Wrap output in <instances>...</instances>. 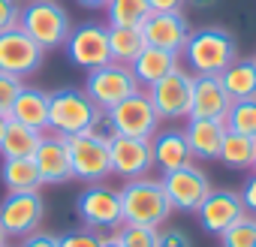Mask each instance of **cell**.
Listing matches in <instances>:
<instances>
[{"label": "cell", "instance_id": "1", "mask_svg": "<svg viewBox=\"0 0 256 247\" xmlns=\"http://www.w3.org/2000/svg\"><path fill=\"white\" fill-rule=\"evenodd\" d=\"M181 54L193 76H220L238 58V42L226 28H202L196 34L190 30Z\"/></svg>", "mask_w": 256, "mask_h": 247}, {"label": "cell", "instance_id": "2", "mask_svg": "<svg viewBox=\"0 0 256 247\" xmlns=\"http://www.w3.org/2000/svg\"><path fill=\"white\" fill-rule=\"evenodd\" d=\"M120 196V211H124V223L133 226H151L160 229L166 223V217L172 214V205L166 199V190L157 178H133L126 181L124 190H118Z\"/></svg>", "mask_w": 256, "mask_h": 247}, {"label": "cell", "instance_id": "3", "mask_svg": "<svg viewBox=\"0 0 256 247\" xmlns=\"http://www.w3.org/2000/svg\"><path fill=\"white\" fill-rule=\"evenodd\" d=\"M18 28L46 52L60 48L72 30L70 12L58 4V0H30L18 16Z\"/></svg>", "mask_w": 256, "mask_h": 247}, {"label": "cell", "instance_id": "4", "mask_svg": "<svg viewBox=\"0 0 256 247\" xmlns=\"http://www.w3.org/2000/svg\"><path fill=\"white\" fill-rule=\"evenodd\" d=\"M100 112L102 108H96L84 90H76V88L54 90L48 94V130L58 136L88 133L90 124L100 118Z\"/></svg>", "mask_w": 256, "mask_h": 247}, {"label": "cell", "instance_id": "5", "mask_svg": "<svg viewBox=\"0 0 256 247\" xmlns=\"http://www.w3.org/2000/svg\"><path fill=\"white\" fill-rule=\"evenodd\" d=\"M108 124L114 127L118 136H133V139H154L160 130V114L148 100V90H136L133 96L120 100L106 112Z\"/></svg>", "mask_w": 256, "mask_h": 247}, {"label": "cell", "instance_id": "6", "mask_svg": "<svg viewBox=\"0 0 256 247\" xmlns=\"http://www.w3.org/2000/svg\"><path fill=\"white\" fill-rule=\"evenodd\" d=\"M136 90H142V88H139L133 70L124 66V64H106L100 70H90L88 82H84V94L102 112H108L112 106H118L126 96H133Z\"/></svg>", "mask_w": 256, "mask_h": 247}, {"label": "cell", "instance_id": "7", "mask_svg": "<svg viewBox=\"0 0 256 247\" xmlns=\"http://www.w3.org/2000/svg\"><path fill=\"white\" fill-rule=\"evenodd\" d=\"M66 139V151H70V166H72V178L84 181V184H102V178L112 175V157H108V145L94 139L90 133H76V136H64Z\"/></svg>", "mask_w": 256, "mask_h": 247}, {"label": "cell", "instance_id": "8", "mask_svg": "<svg viewBox=\"0 0 256 247\" xmlns=\"http://www.w3.org/2000/svg\"><path fill=\"white\" fill-rule=\"evenodd\" d=\"M148 100L157 108L160 120H181L190 118V100H193V72L172 70L157 84L148 88Z\"/></svg>", "mask_w": 256, "mask_h": 247}, {"label": "cell", "instance_id": "9", "mask_svg": "<svg viewBox=\"0 0 256 247\" xmlns=\"http://www.w3.org/2000/svg\"><path fill=\"white\" fill-rule=\"evenodd\" d=\"M160 184L166 190V199H169L172 211H184V214H196V208L214 190L208 175L202 169H196V163H190L184 169H175V172H166L160 178Z\"/></svg>", "mask_w": 256, "mask_h": 247}, {"label": "cell", "instance_id": "10", "mask_svg": "<svg viewBox=\"0 0 256 247\" xmlns=\"http://www.w3.org/2000/svg\"><path fill=\"white\" fill-rule=\"evenodd\" d=\"M66 54L78 70H100L106 64H112V52H108V28L106 24H78L70 30L66 36Z\"/></svg>", "mask_w": 256, "mask_h": 247}, {"label": "cell", "instance_id": "11", "mask_svg": "<svg viewBox=\"0 0 256 247\" xmlns=\"http://www.w3.org/2000/svg\"><path fill=\"white\" fill-rule=\"evenodd\" d=\"M46 217V202L40 196V190H28V193H10L0 202V226L6 235L24 238L30 232L40 229Z\"/></svg>", "mask_w": 256, "mask_h": 247}, {"label": "cell", "instance_id": "12", "mask_svg": "<svg viewBox=\"0 0 256 247\" xmlns=\"http://www.w3.org/2000/svg\"><path fill=\"white\" fill-rule=\"evenodd\" d=\"M46 48L36 46L22 28H10L0 34V72H10V76H30L42 66Z\"/></svg>", "mask_w": 256, "mask_h": 247}, {"label": "cell", "instance_id": "13", "mask_svg": "<svg viewBox=\"0 0 256 247\" xmlns=\"http://www.w3.org/2000/svg\"><path fill=\"white\" fill-rule=\"evenodd\" d=\"M76 211L88 229H118L124 223L118 190L102 187V184H88V190L78 193Z\"/></svg>", "mask_w": 256, "mask_h": 247}, {"label": "cell", "instance_id": "14", "mask_svg": "<svg viewBox=\"0 0 256 247\" xmlns=\"http://www.w3.org/2000/svg\"><path fill=\"white\" fill-rule=\"evenodd\" d=\"M108 157H112V175H120L126 181L148 175L154 166V151L151 139H133V136H114L108 142Z\"/></svg>", "mask_w": 256, "mask_h": 247}, {"label": "cell", "instance_id": "15", "mask_svg": "<svg viewBox=\"0 0 256 247\" xmlns=\"http://www.w3.org/2000/svg\"><path fill=\"white\" fill-rule=\"evenodd\" d=\"M241 214H244V202H241V196L232 193V190H211V193L205 196V202L196 208V217H199L202 229H205L208 235H217V238H220Z\"/></svg>", "mask_w": 256, "mask_h": 247}, {"label": "cell", "instance_id": "16", "mask_svg": "<svg viewBox=\"0 0 256 247\" xmlns=\"http://www.w3.org/2000/svg\"><path fill=\"white\" fill-rule=\"evenodd\" d=\"M142 36L154 48H166V52L181 54V48L190 36V24L181 12H151L142 24Z\"/></svg>", "mask_w": 256, "mask_h": 247}, {"label": "cell", "instance_id": "17", "mask_svg": "<svg viewBox=\"0 0 256 247\" xmlns=\"http://www.w3.org/2000/svg\"><path fill=\"white\" fill-rule=\"evenodd\" d=\"M34 163L40 169V178L42 184H66L72 178V166H70V151H66V139L58 136V133H46L36 154H34Z\"/></svg>", "mask_w": 256, "mask_h": 247}, {"label": "cell", "instance_id": "18", "mask_svg": "<svg viewBox=\"0 0 256 247\" xmlns=\"http://www.w3.org/2000/svg\"><path fill=\"white\" fill-rule=\"evenodd\" d=\"M232 100L223 90L220 76H193V100H190V118H208L223 120Z\"/></svg>", "mask_w": 256, "mask_h": 247}, {"label": "cell", "instance_id": "19", "mask_svg": "<svg viewBox=\"0 0 256 247\" xmlns=\"http://www.w3.org/2000/svg\"><path fill=\"white\" fill-rule=\"evenodd\" d=\"M226 136V124L223 120H208V118H190L184 127V139L190 145L193 160H220V145Z\"/></svg>", "mask_w": 256, "mask_h": 247}, {"label": "cell", "instance_id": "20", "mask_svg": "<svg viewBox=\"0 0 256 247\" xmlns=\"http://www.w3.org/2000/svg\"><path fill=\"white\" fill-rule=\"evenodd\" d=\"M151 151H154V166L163 175L193 163V154H190V145L184 139V130H157L154 139H151Z\"/></svg>", "mask_w": 256, "mask_h": 247}, {"label": "cell", "instance_id": "21", "mask_svg": "<svg viewBox=\"0 0 256 247\" xmlns=\"http://www.w3.org/2000/svg\"><path fill=\"white\" fill-rule=\"evenodd\" d=\"M139 88H151L157 84L163 76H169L172 70H178V54L175 52H166V48H154V46H145L142 54L130 64Z\"/></svg>", "mask_w": 256, "mask_h": 247}, {"label": "cell", "instance_id": "22", "mask_svg": "<svg viewBox=\"0 0 256 247\" xmlns=\"http://www.w3.org/2000/svg\"><path fill=\"white\" fill-rule=\"evenodd\" d=\"M10 120H18L30 130L48 133V94L36 88H24L10 108Z\"/></svg>", "mask_w": 256, "mask_h": 247}, {"label": "cell", "instance_id": "23", "mask_svg": "<svg viewBox=\"0 0 256 247\" xmlns=\"http://www.w3.org/2000/svg\"><path fill=\"white\" fill-rule=\"evenodd\" d=\"M223 90L229 100H253L256 96V60L253 58H235L223 72H220Z\"/></svg>", "mask_w": 256, "mask_h": 247}, {"label": "cell", "instance_id": "24", "mask_svg": "<svg viewBox=\"0 0 256 247\" xmlns=\"http://www.w3.org/2000/svg\"><path fill=\"white\" fill-rule=\"evenodd\" d=\"M0 178H4V187L10 193H28V190H40L42 187V178H40V169H36L34 157L4 160V166H0Z\"/></svg>", "mask_w": 256, "mask_h": 247}, {"label": "cell", "instance_id": "25", "mask_svg": "<svg viewBox=\"0 0 256 247\" xmlns=\"http://www.w3.org/2000/svg\"><path fill=\"white\" fill-rule=\"evenodd\" d=\"M46 133L40 130H30L24 127V124L18 120H10V127L4 133V142H0V154H4V160H12V157H34L40 142H42Z\"/></svg>", "mask_w": 256, "mask_h": 247}, {"label": "cell", "instance_id": "26", "mask_svg": "<svg viewBox=\"0 0 256 247\" xmlns=\"http://www.w3.org/2000/svg\"><path fill=\"white\" fill-rule=\"evenodd\" d=\"M145 36L142 28H108V52H112V64H124L130 66L142 48H145Z\"/></svg>", "mask_w": 256, "mask_h": 247}, {"label": "cell", "instance_id": "27", "mask_svg": "<svg viewBox=\"0 0 256 247\" xmlns=\"http://www.w3.org/2000/svg\"><path fill=\"white\" fill-rule=\"evenodd\" d=\"M253 160H256V139L226 130L223 145H220V163L232 169H253Z\"/></svg>", "mask_w": 256, "mask_h": 247}, {"label": "cell", "instance_id": "28", "mask_svg": "<svg viewBox=\"0 0 256 247\" xmlns=\"http://www.w3.org/2000/svg\"><path fill=\"white\" fill-rule=\"evenodd\" d=\"M148 16V0H108L106 28H142Z\"/></svg>", "mask_w": 256, "mask_h": 247}, {"label": "cell", "instance_id": "29", "mask_svg": "<svg viewBox=\"0 0 256 247\" xmlns=\"http://www.w3.org/2000/svg\"><path fill=\"white\" fill-rule=\"evenodd\" d=\"M223 124H226V130H232V133L256 139V96L253 100H235L229 106Z\"/></svg>", "mask_w": 256, "mask_h": 247}, {"label": "cell", "instance_id": "30", "mask_svg": "<svg viewBox=\"0 0 256 247\" xmlns=\"http://www.w3.org/2000/svg\"><path fill=\"white\" fill-rule=\"evenodd\" d=\"M220 247H256V217L247 211L220 235Z\"/></svg>", "mask_w": 256, "mask_h": 247}, {"label": "cell", "instance_id": "31", "mask_svg": "<svg viewBox=\"0 0 256 247\" xmlns=\"http://www.w3.org/2000/svg\"><path fill=\"white\" fill-rule=\"evenodd\" d=\"M157 238H160V229L133 226V223H120L114 232V241L120 247H157Z\"/></svg>", "mask_w": 256, "mask_h": 247}, {"label": "cell", "instance_id": "32", "mask_svg": "<svg viewBox=\"0 0 256 247\" xmlns=\"http://www.w3.org/2000/svg\"><path fill=\"white\" fill-rule=\"evenodd\" d=\"M22 90H24V82H22L18 76L0 72V112L10 114V108H12V102H16V96H18Z\"/></svg>", "mask_w": 256, "mask_h": 247}, {"label": "cell", "instance_id": "33", "mask_svg": "<svg viewBox=\"0 0 256 247\" xmlns=\"http://www.w3.org/2000/svg\"><path fill=\"white\" fill-rule=\"evenodd\" d=\"M58 241H60V247H102L90 229H72L66 235H58Z\"/></svg>", "mask_w": 256, "mask_h": 247}, {"label": "cell", "instance_id": "34", "mask_svg": "<svg viewBox=\"0 0 256 247\" xmlns=\"http://www.w3.org/2000/svg\"><path fill=\"white\" fill-rule=\"evenodd\" d=\"M18 16H22L18 0H0V34L10 28H18Z\"/></svg>", "mask_w": 256, "mask_h": 247}, {"label": "cell", "instance_id": "35", "mask_svg": "<svg viewBox=\"0 0 256 247\" xmlns=\"http://www.w3.org/2000/svg\"><path fill=\"white\" fill-rule=\"evenodd\" d=\"M157 247H193L184 229H163L157 238Z\"/></svg>", "mask_w": 256, "mask_h": 247}, {"label": "cell", "instance_id": "36", "mask_svg": "<svg viewBox=\"0 0 256 247\" xmlns=\"http://www.w3.org/2000/svg\"><path fill=\"white\" fill-rule=\"evenodd\" d=\"M22 247H60V241L52 232H30V235H24Z\"/></svg>", "mask_w": 256, "mask_h": 247}, {"label": "cell", "instance_id": "37", "mask_svg": "<svg viewBox=\"0 0 256 247\" xmlns=\"http://www.w3.org/2000/svg\"><path fill=\"white\" fill-rule=\"evenodd\" d=\"M238 196H241V202H244V211H250V214L256 217V172L244 181V190H241Z\"/></svg>", "mask_w": 256, "mask_h": 247}, {"label": "cell", "instance_id": "38", "mask_svg": "<svg viewBox=\"0 0 256 247\" xmlns=\"http://www.w3.org/2000/svg\"><path fill=\"white\" fill-rule=\"evenodd\" d=\"M187 0H148V10L151 12H181V6Z\"/></svg>", "mask_w": 256, "mask_h": 247}, {"label": "cell", "instance_id": "39", "mask_svg": "<svg viewBox=\"0 0 256 247\" xmlns=\"http://www.w3.org/2000/svg\"><path fill=\"white\" fill-rule=\"evenodd\" d=\"M82 6H88V10H106L108 6V0H78Z\"/></svg>", "mask_w": 256, "mask_h": 247}, {"label": "cell", "instance_id": "40", "mask_svg": "<svg viewBox=\"0 0 256 247\" xmlns=\"http://www.w3.org/2000/svg\"><path fill=\"white\" fill-rule=\"evenodd\" d=\"M6 127H10V114H4V112H0V142H4V133H6Z\"/></svg>", "mask_w": 256, "mask_h": 247}, {"label": "cell", "instance_id": "41", "mask_svg": "<svg viewBox=\"0 0 256 247\" xmlns=\"http://www.w3.org/2000/svg\"><path fill=\"white\" fill-rule=\"evenodd\" d=\"M187 4H193V6H199V10H208V6L217 4V0H187Z\"/></svg>", "mask_w": 256, "mask_h": 247}, {"label": "cell", "instance_id": "42", "mask_svg": "<svg viewBox=\"0 0 256 247\" xmlns=\"http://www.w3.org/2000/svg\"><path fill=\"white\" fill-rule=\"evenodd\" d=\"M6 238H10V235L4 232V226H0V247H6Z\"/></svg>", "mask_w": 256, "mask_h": 247}, {"label": "cell", "instance_id": "43", "mask_svg": "<svg viewBox=\"0 0 256 247\" xmlns=\"http://www.w3.org/2000/svg\"><path fill=\"white\" fill-rule=\"evenodd\" d=\"M102 247H120V244H118V241H108V244H102Z\"/></svg>", "mask_w": 256, "mask_h": 247}, {"label": "cell", "instance_id": "44", "mask_svg": "<svg viewBox=\"0 0 256 247\" xmlns=\"http://www.w3.org/2000/svg\"><path fill=\"white\" fill-rule=\"evenodd\" d=\"M253 172H256V160H253Z\"/></svg>", "mask_w": 256, "mask_h": 247}, {"label": "cell", "instance_id": "45", "mask_svg": "<svg viewBox=\"0 0 256 247\" xmlns=\"http://www.w3.org/2000/svg\"><path fill=\"white\" fill-rule=\"evenodd\" d=\"M253 60H256V58H253Z\"/></svg>", "mask_w": 256, "mask_h": 247}]
</instances>
